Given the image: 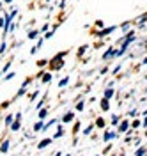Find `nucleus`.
<instances>
[{"mask_svg":"<svg viewBox=\"0 0 147 156\" xmlns=\"http://www.w3.org/2000/svg\"><path fill=\"white\" fill-rule=\"evenodd\" d=\"M115 28H117V27H108V28H103V30H96L94 34H96L98 37H107L108 34H112V32H113Z\"/></svg>","mask_w":147,"mask_h":156,"instance_id":"f257e3e1","label":"nucleus"},{"mask_svg":"<svg viewBox=\"0 0 147 156\" xmlns=\"http://www.w3.org/2000/svg\"><path fill=\"white\" fill-rule=\"evenodd\" d=\"M51 142H53V138H43V140L37 144V149H45V147H48V145H51Z\"/></svg>","mask_w":147,"mask_h":156,"instance_id":"f03ea898","label":"nucleus"},{"mask_svg":"<svg viewBox=\"0 0 147 156\" xmlns=\"http://www.w3.org/2000/svg\"><path fill=\"white\" fill-rule=\"evenodd\" d=\"M9 147H11V142H9V138H7V140L2 142V145H0V154H5L9 151Z\"/></svg>","mask_w":147,"mask_h":156,"instance_id":"7ed1b4c3","label":"nucleus"},{"mask_svg":"<svg viewBox=\"0 0 147 156\" xmlns=\"http://www.w3.org/2000/svg\"><path fill=\"white\" fill-rule=\"evenodd\" d=\"M20 126H22V119H14V121L11 122V126H9V128H11V131H18Z\"/></svg>","mask_w":147,"mask_h":156,"instance_id":"20e7f679","label":"nucleus"},{"mask_svg":"<svg viewBox=\"0 0 147 156\" xmlns=\"http://www.w3.org/2000/svg\"><path fill=\"white\" fill-rule=\"evenodd\" d=\"M73 119H75V112H67L64 117H62V122H73Z\"/></svg>","mask_w":147,"mask_h":156,"instance_id":"39448f33","label":"nucleus"},{"mask_svg":"<svg viewBox=\"0 0 147 156\" xmlns=\"http://www.w3.org/2000/svg\"><path fill=\"white\" fill-rule=\"evenodd\" d=\"M115 137H117V133H113V131H107V133L103 135V140H105V142H110V140H112V138H115Z\"/></svg>","mask_w":147,"mask_h":156,"instance_id":"423d86ee","label":"nucleus"},{"mask_svg":"<svg viewBox=\"0 0 147 156\" xmlns=\"http://www.w3.org/2000/svg\"><path fill=\"white\" fill-rule=\"evenodd\" d=\"M128 130H129V122H128V121H122L121 126H119V131H121V133H126Z\"/></svg>","mask_w":147,"mask_h":156,"instance_id":"0eeeda50","label":"nucleus"},{"mask_svg":"<svg viewBox=\"0 0 147 156\" xmlns=\"http://www.w3.org/2000/svg\"><path fill=\"white\" fill-rule=\"evenodd\" d=\"M62 137H64V130H62V126H60V124H59V128H57V133L53 135V137H51V138H62Z\"/></svg>","mask_w":147,"mask_h":156,"instance_id":"6e6552de","label":"nucleus"},{"mask_svg":"<svg viewBox=\"0 0 147 156\" xmlns=\"http://www.w3.org/2000/svg\"><path fill=\"white\" fill-rule=\"evenodd\" d=\"M108 108H110V101H108L107 98H103V99H101V110H105V112H107Z\"/></svg>","mask_w":147,"mask_h":156,"instance_id":"1a4fd4ad","label":"nucleus"},{"mask_svg":"<svg viewBox=\"0 0 147 156\" xmlns=\"http://www.w3.org/2000/svg\"><path fill=\"white\" fill-rule=\"evenodd\" d=\"M113 53H115V50H113V48H110L108 51H105V53H103V60H107V59L113 57Z\"/></svg>","mask_w":147,"mask_h":156,"instance_id":"9d476101","label":"nucleus"},{"mask_svg":"<svg viewBox=\"0 0 147 156\" xmlns=\"http://www.w3.org/2000/svg\"><path fill=\"white\" fill-rule=\"evenodd\" d=\"M39 34H41V32H39L37 28H36V30H30L27 37H28V39H36V37H39Z\"/></svg>","mask_w":147,"mask_h":156,"instance_id":"9b49d317","label":"nucleus"},{"mask_svg":"<svg viewBox=\"0 0 147 156\" xmlns=\"http://www.w3.org/2000/svg\"><path fill=\"white\" fill-rule=\"evenodd\" d=\"M43 126H45L43 119H41V121H37V122L34 124V131H41V130H43Z\"/></svg>","mask_w":147,"mask_h":156,"instance_id":"f8f14e48","label":"nucleus"},{"mask_svg":"<svg viewBox=\"0 0 147 156\" xmlns=\"http://www.w3.org/2000/svg\"><path fill=\"white\" fill-rule=\"evenodd\" d=\"M105 124H107V122H105L103 117H98V119H96V126H98V128H105Z\"/></svg>","mask_w":147,"mask_h":156,"instance_id":"ddd939ff","label":"nucleus"},{"mask_svg":"<svg viewBox=\"0 0 147 156\" xmlns=\"http://www.w3.org/2000/svg\"><path fill=\"white\" fill-rule=\"evenodd\" d=\"M27 94V87H20V90L16 92V96L14 98H20V96H25Z\"/></svg>","mask_w":147,"mask_h":156,"instance_id":"4468645a","label":"nucleus"},{"mask_svg":"<svg viewBox=\"0 0 147 156\" xmlns=\"http://www.w3.org/2000/svg\"><path fill=\"white\" fill-rule=\"evenodd\" d=\"M46 115H48V108H41L39 110V119H46Z\"/></svg>","mask_w":147,"mask_h":156,"instance_id":"2eb2a0df","label":"nucleus"},{"mask_svg":"<svg viewBox=\"0 0 147 156\" xmlns=\"http://www.w3.org/2000/svg\"><path fill=\"white\" fill-rule=\"evenodd\" d=\"M67 84H69V78H67V76H66V78H62V80H60V82H59V87H66V85H67Z\"/></svg>","mask_w":147,"mask_h":156,"instance_id":"dca6fc26","label":"nucleus"},{"mask_svg":"<svg viewBox=\"0 0 147 156\" xmlns=\"http://www.w3.org/2000/svg\"><path fill=\"white\" fill-rule=\"evenodd\" d=\"M13 121H14V115H7L4 122H5V126H11V122H13Z\"/></svg>","mask_w":147,"mask_h":156,"instance_id":"f3484780","label":"nucleus"},{"mask_svg":"<svg viewBox=\"0 0 147 156\" xmlns=\"http://www.w3.org/2000/svg\"><path fill=\"white\" fill-rule=\"evenodd\" d=\"M129 126H131V128H135V130H136V128H138V126H142V122H140V121H138V119H135V121H133V122H131V124H129Z\"/></svg>","mask_w":147,"mask_h":156,"instance_id":"a211bd4d","label":"nucleus"},{"mask_svg":"<svg viewBox=\"0 0 147 156\" xmlns=\"http://www.w3.org/2000/svg\"><path fill=\"white\" fill-rule=\"evenodd\" d=\"M113 96V90L112 89H107V90H105V98H107V99H110Z\"/></svg>","mask_w":147,"mask_h":156,"instance_id":"6ab92c4d","label":"nucleus"},{"mask_svg":"<svg viewBox=\"0 0 147 156\" xmlns=\"http://www.w3.org/2000/svg\"><path fill=\"white\" fill-rule=\"evenodd\" d=\"M145 153H147V151H145V147H140L138 151L135 153V156H145Z\"/></svg>","mask_w":147,"mask_h":156,"instance_id":"aec40b11","label":"nucleus"},{"mask_svg":"<svg viewBox=\"0 0 147 156\" xmlns=\"http://www.w3.org/2000/svg\"><path fill=\"white\" fill-rule=\"evenodd\" d=\"M50 80H51V73H45V75H43V82L46 84V82H50Z\"/></svg>","mask_w":147,"mask_h":156,"instance_id":"412c9836","label":"nucleus"},{"mask_svg":"<svg viewBox=\"0 0 147 156\" xmlns=\"http://www.w3.org/2000/svg\"><path fill=\"white\" fill-rule=\"evenodd\" d=\"M83 107H85V103H83V101H78V103H76V110H78V112H82Z\"/></svg>","mask_w":147,"mask_h":156,"instance_id":"4be33fe9","label":"nucleus"},{"mask_svg":"<svg viewBox=\"0 0 147 156\" xmlns=\"http://www.w3.org/2000/svg\"><path fill=\"white\" fill-rule=\"evenodd\" d=\"M92 130H94V124H90V126H87L85 130H83V135H89V133H90Z\"/></svg>","mask_w":147,"mask_h":156,"instance_id":"5701e85b","label":"nucleus"},{"mask_svg":"<svg viewBox=\"0 0 147 156\" xmlns=\"http://www.w3.org/2000/svg\"><path fill=\"white\" fill-rule=\"evenodd\" d=\"M46 64H48V60H45V59H43V60H37V66H39V68H45Z\"/></svg>","mask_w":147,"mask_h":156,"instance_id":"b1692460","label":"nucleus"},{"mask_svg":"<svg viewBox=\"0 0 147 156\" xmlns=\"http://www.w3.org/2000/svg\"><path fill=\"white\" fill-rule=\"evenodd\" d=\"M9 105H11V99H9V101H4V103H2V105H0V108H7Z\"/></svg>","mask_w":147,"mask_h":156,"instance_id":"393cba45","label":"nucleus"},{"mask_svg":"<svg viewBox=\"0 0 147 156\" xmlns=\"http://www.w3.org/2000/svg\"><path fill=\"white\" fill-rule=\"evenodd\" d=\"M85 50H87V46H82V48H80V50H78V55H80V57H82V55H83V53H85Z\"/></svg>","mask_w":147,"mask_h":156,"instance_id":"a878e982","label":"nucleus"},{"mask_svg":"<svg viewBox=\"0 0 147 156\" xmlns=\"http://www.w3.org/2000/svg\"><path fill=\"white\" fill-rule=\"evenodd\" d=\"M53 32H55V28H53V30H50V32H46V36H45V39H50L51 36H53Z\"/></svg>","mask_w":147,"mask_h":156,"instance_id":"bb28decb","label":"nucleus"},{"mask_svg":"<svg viewBox=\"0 0 147 156\" xmlns=\"http://www.w3.org/2000/svg\"><path fill=\"white\" fill-rule=\"evenodd\" d=\"M112 124H119V117H117V115L112 117Z\"/></svg>","mask_w":147,"mask_h":156,"instance_id":"cd10ccee","label":"nucleus"},{"mask_svg":"<svg viewBox=\"0 0 147 156\" xmlns=\"http://www.w3.org/2000/svg\"><path fill=\"white\" fill-rule=\"evenodd\" d=\"M14 78V73H7V76H5V80H13Z\"/></svg>","mask_w":147,"mask_h":156,"instance_id":"c85d7f7f","label":"nucleus"},{"mask_svg":"<svg viewBox=\"0 0 147 156\" xmlns=\"http://www.w3.org/2000/svg\"><path fill=\"white\" fill-rule=\"evenodd\" d=\"M46 30H48V23H45L43 27H41V30H39V32H46Z\"/></svg>","mask_w":147,"mask_h":156,"instance_id":"c756f323","label":"nucleus"},{"mask_svg":"<svg viewBox=\"0 0 147 156\" xmlns=\"http://www.w3.org/2000/svg\"><path fill=\"white\" fill-rule=\"evenodd\" d=\"M78 130H80V122H76V124H75V128H73V131H75V133H78Z\"/></svg>","mask_w":147,"mask_h":156,"instance_id":"7c9ffc66","label":"nucleus"},{"mask_svg":"<svg viewBox=\"0 0 147 156\" xmlns=\"http://www.w3.org/2000/svg\"><path fill=\"white\" fill-rule=\"evenodd\" d=\"M4 51H5V43L0 45V53H4Z\"/></svg>","mask_w":147,"mask_h":156,"instance_id":"2f4dec72","label":"nucleus"},{"mask_svg":"<svg viewBox=\"0 0 147 156\" xmlns=\"http://www.w3.org/2000/svg\"><path fill=\"white\" fill-rule=\"evenodd\" d=\"M30 80H32V78H27V80H25V82H23V85H22V87H27V85H28V84H30Z\"/></svg>","mask_w":147,"mask_h":156,"instance_id":"473e14b6","label":"nucleus"},{"mask_svg":"<svg viewBox=\"0 0 147 156\" xmlns=\"http://www.w3.org/2000/svg\"><path fill=\"white\" fill-rule=\"evenodd\" d=\"M129 25H131L129 22H128V23H124V25H122V30H128V28H129Z\"/></svg>","mask_w":147,"mask_h":156,"instance_id":"72a5a7b5","label":"nucleus"},{"mask_svg":"<svg viewBox=\"0 0 147 156\" xmlns=\"http://www.w3.org/2000/svg\"><path fill=\"white\" fill-rule=\"evenodd\" d=\"M103 25H105V23L101 22V20H98V22H96V27H103Z\"/></svg>","mask_w":147,"mask_h":156,"instance_id":"f704fd0d","label":"nucleus"},{"mask_svg":"<svg viewBox=\"0 0 147 156\" xmlns=\"http://www.w3.org/2000/svg\"><path fill=\"white\" fill-rule=\"evenodd\" d=\"M142 126H147V115L144 117V121H142Z\"/></svg>","mask_w":147,"mask_h":156,"instance_id":"c9c22d12","label":"nucleus"},{"mask_svg":"<svg viewBox=\"0 0 147 156\" xmlns=\"http://www.w3.org/2000/svg\"><path fill=\"white\" fill-rule=\"evenodd\" d=\"M4 2H5V4H11V2H13V0H4Z\"/></svg>","mask_w":147,"mask_h":156,"instance_id":"e433bc0d","label":"nucleus"},{"mask_svg":"<svg viewBox=\"0 0 147 156\" xmlns=\"http://www.w3.org/2000/svg\"><path fill=\"white\" fill-rule=\"evenodd\" d=\"M144 64H147V57H145V59H144Z\"/></svg>","mask_w":147,"mask_h":156,"instance_id":"4c0bfd02","label":"nucleus"},{"mask_svg":"<svg viewBox=\"0 0 147 156\" xmlns=\"http://www.w3.org/2000/svg\"><path fill=\"white\" fill-rule=\"evenodd\" d=\"M119 156H124V154H119Z\"/></svg>","mask_w":147,"mask_h":156,"instance_id":"58836bf2","label":"nucleus"},{"mask_svg":"<svg viewBox=\"0 0 147 156\" xmlns=\"http://www.w3.org/2000/svg\"><path fill=\"white\" fill-rule=\"evenodd\" d=\"M0 76H2V73H0Z\"/></svg>","mask_w":147,"mask_h":156,"instance_id":"ea45409f","label":"nucleus"},{"mask_svg":"<svg viewBox=\"0 0 147 156\" xmlns=\"http://www.w3.org/2000/svg\"><path fill=\"white\" fill-rule=\"evenodd\" d=\"M145 151H147V147H145Z\"/></svg>","mask_w":147,"mask_h":156,"instance_id":"a19ab883","label":"nucleus"},{"mask_svg":"<svg viewBox=\"0 0 147 156\" xmlns=\"http://www.w3.org/2000/svg\"><path fill=\"white\" fill-rule=\"evenodd\" d=\"M145 48H147V46H145Z\"/></svg>","mask_w":147,"mask_h":156,"instance_id":"79ce46f5","label":"nucleus"}]
</instances>
